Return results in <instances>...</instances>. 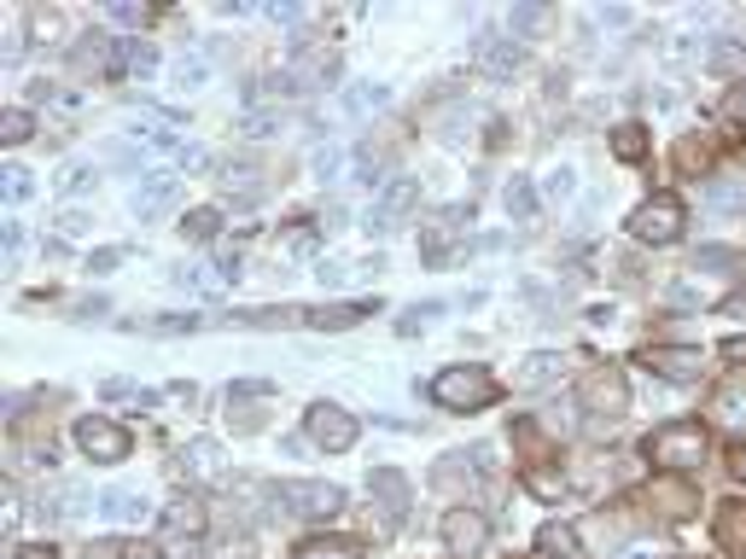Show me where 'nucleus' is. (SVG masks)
Listing matches in <instances>:
<instances>
[{
    "label": "nucleus",
    "mask_w": 746,
    "mask_h": 559,
    "mask_svg": "<svg viewBox=\"0 0 746 559\" xmlns=\"http://www.w3.org/2000/svg\"><path fill=\"white\" fill-rule=\"evenodd\" d=\"M502 397V385L490 379L484 367H444L432 379V402L449 414H472V409H490V402Z\"/></svg>",
    "instance_id": "f257e3e1"
},
{
    "label": "nucleus",
    "mask_w": 746,
    "mask_h": 559,
    "mask_svg": "<svg viewBox=\"0 0 746 559\" xmlns=\"http://www.w3.org/2000/svg\"><path fill=\"white\" fill-rule=\"evenodd\" d=\"M648 461L665 466V472H694L706 461V432L688 426V420H676V426H659L648 437Z\"/></svg>",
    "instance_id": "f03ea898"
},
{
    "label": "nucleus",
    "mask_w": 746,
    "mask_h": 559,
    "mask_svg": "<svg viewBox=\"0 0 746 559\" xmlns=\"http://www.w3.org/2000/svg\"><path fill=\"white\" fill-rule=\"evenodd\" d=\"M280 507L303 524H327V519H338V507H345V489L327 484V478H286Z\"/></svg>",
    "instance_id": "7ed1b4c3"
},
{
    "label": "nucleus",
    "mask_w": 746,
    "mask_h": 559,
    "mask_svg": "<svg viewBox=\"0 0 746 559\" xmlns=\"http://www.w3.org/2000/svg\"><path fill=\"white\" fill-rule=\"evenodd\" d=\"M676 233H683V205H676L671 193L648 198V205L630 216V240H636V245H671Z\"/></svg>",
    "instance_id": "20e7f679"
},
{
    "label": "nucleus",
    "mask_w": 746,
    "mask_h": 559,
    "mask_svg": "<svg viewBox=\"0 0 746 559\" xmlns=\"http://www.w3.org/2000/svg\"><path fill=\"white\" fill-rule=\"evenodd\" d=\"M76 443H82V454H88V461H99V466H117V461L129 454V432L117 426V420L94 414V420H76Z\"/></svg>",
    "instance_id": "39448f33"
},
{
    "label": "nucleus",
    "mask_w": 746,
    "mask_h": 559,
    "mask_svg": "<svg viewBox=\"0 0 746 559\" xmlns=\"http://www.w3.org/2000/svg\"><path fill=\"white\" fill-rule=\"evenodd\" d=\"M303 432H310V443L327 449V454H345L356 443V420L345 409H333V402H315L310 420H303Z\"/></svg>",
    "instance_id": "423d86ee"
},
{
    "label": "nucleus",
    "mask_w": 746,
    "mask_h": 559,
    "mask_svg": "<svg viewBox=\"0 0 746 559\" xmlns=\"http://www.w3.org/2000/svg\"><path fill=\"white\" fill-rule=\"evenodd\" d=\"M472 64H479L484 76H514L525 64V47L514 36H496V29H484L479 41H472Z\"/></svg>",
    "instance_id": "0eeeda50"
},
{
    "label": "nucleus",
    "mask_w": 746,
    "mask_h": 559,
    "mask_svg": "<svg viewBox=\"0 0 746 559\" xmlns=\"http://www.w3.org/2000/svg\"><path fill=\"white\" fill-rule=\"evenodd\" d=\"M490 542V524H484V513H472V507H455V513H444V548L449 554H479Z\"/></svg>",
    "instance_id": "6e6552de"
},
{
    "label": "nucleus",
    "mask_w": 746,
    "mask_h": 559,
    "mask_svg": "<svg viewBox=\"0 0 746 559\" xmlns=\"http://www.w3.org/2000/svg\"><path fill=\"white\" fill-rule=\"evenodd\" d=\"M566 355H560V350H537V355H525V362H519V373H514V385H519V391H554V385L560 379H566Z\"/></svg>",
    "instance_id": "1a4fd4ad"
},
{
    "label": "nucleus",
    "mask_w": 746,
    "mask_h": 559,
    "mask_svg": "<svg viewBox=\"0 0 746 559\" xmlns=\"http://www.w3.org/2000/svg\"><path fill=\"white\" fill-rule=\"evenodd\" d=\"M176 198H181V181L176 175H146L141 193L129 198V210L141 216V222H158L164 210H176Z\"/></svg>",
    "instance_id": "9d476101"
},
{
    "label": "nucleus",
    "mask_w": 746,
    "mask_h": 559,
    "mask_svg": "<svg viewBox=\"0 0 746 559\" xmlns=\"http://www.w3.org/2000/svg\"><path fill=\"white\" fill-rule=\"evenodd\" d=\"M181 466L193 472L198 484H222V478H228V454H222V443H216V437H193V443L181 449Z\"/></svg>",
    "instance_id": "9b49d317"
},
{
    "label": "nucleus",
    "mask_w": 746,
    "mask_h": 559,
    "mask_svg": "<svg viewBox=\"0 0 746 559\" xmlns=\"http://www.w3.org/2000/svg\"><path fill=\"white\" fill-rule=\"evenodd\" d=\"M368 489L385 501V519L402 524V513H409V478H402V472H392V466H380V472L368 478Z\"/></svg>",
    "instance_id": "f8f14e48"
},
{
    "label": "nucleus",
    "mask_w": 746,
    "mask_h": 559,
    "mask_svg": "<svg viewBox=\"0 0 746 559\" xmlns=\"http://www.w3.org/2000/svg\"><path fill=\"white\" fill-rule=\"evenodd\" d=\"M409 205H414V181L402 175V181L385 186V193H380V205L368 210V228H373V233H385V228H392V222H397V216L409 210Z\"/></svg>",
    "instance_id": "ddd939ff"
},
{
    "label": "nucleus",
    "mask_w": 746,
    "mask_h": 559,
    "mask_svg": "<svg viewBox=\"0 0 746 559\" xmlns=\"http://www.w3.org/2000/svg\"><path fill=\"white\" fill-rule=\"evenodd\" d=\"M94 513L106 519V524H134V519L146 513V496H134V489H99Z\"/></svg>",
    "instance_id": "4468645a"
},
{
    "label": "nucleus",
    "mask_w": 746,
    "mask_h": 559,
    "mask_svg": "<svg viewBox=\"0 0 746 559\" xmlns=\"http://www.w3.org/2000/svg\"><path fill=\"white\" fill-rule=\"evenodd\" d=\"M706 210L723 216V222H741V216H746V181H711L706 186Z\"/></svg>",
    "instance_id": "2eb2a0df"
},
{
    "label": "nucleus",
    "mask_w": 746,
    "mask_h": 559,
    "mask_svg": "<svg viewBox=\"0 0 746 559\" xmlns=\"http://www.w3.org/2000/svg\"><path fill=\"white\" fill-rule=\"evenodd\" d=\"M653 373H665V379H694L700 373V350H671V344H653L648 350Z\"/></svg>",
    "instance_id": "dca6fc26"
},
{
    "label": "nucleus",
    "mask_w": 746,
    "mask_h": 559,
    "mask_svg": "<svg viewBox=\"0 0 746 559\" xmlns=\"http://www.w3.org/2000/svg\"><path fill=\"white\" fill-rule=\"evenodd\" d=\"M711 420L723 426H746V379H729L718 397H711Z\"/></svg>",
    "instance_id": "f3484780"
},
{
    "label": "nucleus",
    "mask_w": 746,
    "mask_h": 559,
    "mask_svg": "<svg viewBox=\"0 0 746 559\" xmlns=\"http://www.w3.org/2000/svg\"><path fill=\"white\" fill-rule=\"evenodd\" d=\"M41 513L47 519H82V513H94V496L88 489H53V496H41Z\"/></svg>",
    "instance_id": "a211bd4d"
},
{
    "label": "nucleus",
    "mask_w": 746,
    "mask_h": 559,
    "mask_svg": "<svg viewBox=\"0 0 746 559\" xmlns=\"http://www.w3.org/2000/svg\"><path fill=\"white\" fill-rule=\"evenodd\" d=\"M164 536H205V513L193 501H169L164 507Z\"/></svg>",
    "instance_id": "6ab92c4d"
},
{
    "label": "nucleus",
    "mask_w": 746,
    "mask_h": 559,
    "mask_svg": "<svg viewBox=\"0 0 746 559\" xmlns=\"http://www.w3.org/2000/svg\"><path fill=\"white\" fill-rule=\"evenodd\" d=\"M537 548H542V559H578V536H571L566 524H542Z\"/></svg>",
    "instance_id": "aec40b11"
},
{
    "label": "nucleus",
    "mask_w": 746,
    "mask_h": 559,
    "mask_svg": "<svg viewBox=\"0 0 746 559\" xmlns=\"http://www.w3.org/2000/svg\"><path fill=\"white\" fill-rule=\"evenodd\" d=\"M613 151H618L624 163H636L641 151H648V129H641V123H618L613 129Z\"/></svg>",
    "instance_id": "412c9836"
},
{
    "label": "nucleus",
    "mask_w": 746,
    "mask_h": 559,
    "mask_svg": "<svg viewBox=\"0 0 746 559\" xmlns=\"http://www.w3.org/2000/svg\"><path fill=\"white\" fill-rule=\"evenodd\" d=\"M718 536H723V548L746 554V507H723V519H718Z\"/></svg>",
    "instance_id": "4be33fe9"
},
{
    "label": "nucleus",
    "mask_w": 746,
    "mask_h": 559,
    "mask_svg": "<svg viewBox=\"0 0 746 559\" xmlns=\"http://www.w3.org/2000/svg\"><path fill=\"white\" fill-rule=\"evenodd\" d=\"M671 303V309H700L706 303V285H694V280H665V292H659Z\"/></svg>",
    "instance_id": "5701e85b"
},
{
    "label": "nucleus",
    "mask_w": 746,
    "mask_h": 559,
    "mask_svg": "<svg viewBox=\"0 0 746 559\" xmlns=\"http://www.w3.org/2000/svg\"><path fill=\"white\" fill-rule=\"evenodd\" d=\"M0 186H7V198H12V205H24V198L36 193V175H29L24 163H7V175H0Z\"/></svg>",
    "instance_id": "b1692460"
},
{
    "label": "nucleus",
    "mask_w": 746,
    "mask_h": 559,
    "mask_svg": "<svg viewBox=\"0 0 746 559\" xmlns=\"http://www.w3.org/2000/svg\"><path fill=\"white\" fill-rule=\"evenodd\" d=\"M542 24H549V12H542V7H514V19H507V36H537V29Z\"/></svg>",
    "instance_id": "393cba45"
},
{
    "label": "nucleus",
    "mask_w": 746,
    "mask_h": 559,
    "mask_svg": "<svg viewBox=\"0 0 746 559\" xmlns=\"http://www.w3.org/2000/svg\"><path fill=\"white\" fill-rule=\"evenodd\" d=\"M502 205L514 210V216H531V210H537V193H531V181H525V175H514V181H507V193H502Z\"/></svg>",
    "instance_id": "a878e982"
},
{
    "label": "nucleus",
    "mask_w": 746,
    "mask_h": 559,
    "mask_svg": "<svg viewBox=\"0 0 746 559\" xmlns=\"http://www.w3.org/2000/svg\"><path fill=\"white\" fill-rule=\"evenodd\" d=\"M117 59H123L134 76H152V71H158V53H152V47H141V41H123V53H117Z\"/></svg>",
    "instance_id": "bb28decb"
},
{
    "label": "nucleus",
    "mask_w": 746,
    "mask_h": 559,
    "mask_svg": "<svg viewBox=\"0 0 746 559\" xmlns=\"http://www.w3.org/2000/svg\"><path fill=\"white\" fill-rule=\"evenodd\" d=\"M216 228H222V216H216V210H193V216H186V240H198V245H210Z\"/></svg>",
    "instance_id": "cd10ccee"
},
{
    "label": "nucleus",
    "mask_w": 746,
    "mask_h": 559,
    "mask_svg": "<svg viewBox=\"0 0 746 559\" xmlns=\"http://www.w3.org/2000/svg\"><path fill=\"white\" fill-rule=\"evenodd\" d=\"M29 129H36V117H29V111H19V106H12L7 117H0V134H7V146L29 141Z\"/></svg>",
    "instance_id": "c85d7f7f"
},
{
    "label": "nucleus",
    "mask_w": 746,
    "mask_h": 559,
    "mask_svg": "<svg viewBox=\"0 0 746 559\" xmlns=\"http://www.w3.org/2000/svg\"><path fill=\"white\" fill-rule=\"evenodd\" d=\"M176 82H181V94L205 88V82H210V59H181V71H176Z\"/></svg>",
    "instance_id": "c756f323"
},
{
    "label": "nucleus",
    "mask_w": 746,
    "mask_h": 559,
    "mask_svg": "<svg viewBox=\"0 0 746 559\" xmlns=\"http://www.w3.org/2000/svg\"><path fill=\"white\" fill-rule=\"evenodd\" d=\"M368 106H385V88H373V82H350L345 111H368Z\"/></svg>",
    "instance_id": "7c9ffc66"
},
{
    "label": "nucleus",
    "mask_w": 746,
    "mask_h": 559,
    "mask_svg": "<svg viewBox=\"0 0 746 559\" xmlns=\"http://www.w3.org/2000/svg\"><path fill=\"white\" fill-rule=\"evenodd\" d=\"M106 36H82L76 41V53H71V64H82V71H88V64H106Z\"/></svg>",
    "instance_id": "2f4dec72"
},
{
    "label": "nucleus",
    "mask_w": 746,
    "mask_h": 559,
    "mask_svg": "<svg viewBox=\"0 0 746 559\" xmlns=\"http://www.w3.org/2000/svg\"><path fill=\"white\" fill-rule=\"evenodd\" d=\"M298 559H356V548L350 542H303Z\"/></svg>",
    "instance_id": "473e14b6"
},
{
    "label": "nucleus",
    "mask_w": 746,
    "mask_h": 559,
    "mask_svg": "<svg viewBox=\"0 0 746 559\" xmlns=\"http://www.w3.org/2000/svg\"><path fill=\"white\" fill-rule=\"evenodd\" d=\"M164 559H205V542L198 536H164Z\"/></svg>",
    "instance_id": "72a5a7b5"
},
{
    "label": "nucleus",
    "mask_w": 746,
    "mask_h": 559,
    "mask_svg": "<svg viewBox=\"0 0 746 559\" xmlns=\"http://www.w3.org/2000/svg\"><path fill=\"white\" fill-rule=\"evenodd\" d=\"M64 198H82V193H94V169L88 163H76V169H64V186H59Z\"/></svg>",
    "instance_id": "f704fd0d"
},
{
    "label": "nucleus",
    "mask_w": 746,
    "mask_h": 559,
    "mask_svg": "<svg viewBox=\"0 0 746 559\" xmlns=\"http://www.w3.org/2000/svg\"><path fill=\"white\" fill-rule=\"evenodd\" d=\"M0 240H7V268H19V257H24V222H7V228H0Z\"/></svg>",
    "instance_id": "c9c22d12"
},
{
    "label": "nucleus",
    "mask_w": 746,
    "mask_h": 559,
    "mask_svg": "<svg viewBox=\"0 0 746 559\" xmlns=\"http://www.w3.org/2000/svg\"><path fill=\"white\" fill-rule=\"evenodd\" d=\"M571 420H578V402H566V409H549V414H542V426H549L554 437H566Z\"/></svg>",
    "instance_id": "e433bc0d"
},
{
    "label": "nucleus",
    "mask_w": 746,
    "mask_h": 559,
    "mask_svg": "<svg viewBox=\"0 0 746 559\" xmlns=\"http://www.w3.org/2000/svg\"><path fill=\"white\" fill-rule=\"evenodd\" d=\"M280 129V117H263V111H245L240 117V134H275Z\"/></svg>",
    "instance_id": "4c0bfd02"
},
{
    "label": "nucleus",
    "mask_w": 746,
    "mask_h": 559,
    "mask_svg": "<svg viewBox=\"0 0 746 559\" xmlns=\"http://www.w3.org/2000/svg\"><path fill=\"white\" fill-rule=\"evenodd\" d=\"M525 484H531L537 496H549V501L560 496V489H566V478H554V472H531V478H525Z\"/></svg>",
    "instance_id": "58836bf2"
},
{
    "label": "nucleus",
    "mask_w": 746,
    "mask_h": 559,
    "mask_svg": "<svg viewBox=\"0 0 746 559\" xmlns=\"http://www.w3.org/2000/svg\"><path fill=\"white\" fill-rule=\"evenodd\" d=\"M711 47H718V53H711L706 64H711V71H729V64H735V47H741V41H729V36H723V41H711Z\"/></svg>",
    "instance_id": "ea45409f"
},
{
    "label": "nucleus",
    "mask_w": 746,
    "mask_h": 559,
    "mask_svg": "<svg viewBox=\"0 0 746 559\" xmlns=\"http://www.w3.org/2000/svg\"><path fill=\"white\" fill-rule=\"evenodd\" d=\"M198 320L193 315H164V320H152V332H193Z\"/></svg>",
    "instance_id": "a19ab883"
},
{
    "label": "nucleus",
    "mask_w": 746,
    "mask_h": 559,
    "mask_svg": "<svg viewBox=\"0 0 746 559\" xmlns=\"http://www.w3.org/2000/svg\"><path fill=\"white\" fill-rule=\"evenodd\" d=\"M571 181H578L571 169H554V175H549V198H571Z\"/></svg>",
    "instance_id": "79ce46f5"
},
{
    "label": "nucleus",
    "mask_w": 746,
    "mask_h": 559,
    "mask_svg": "<svg viewBox=\"0 0 746 559\" xmlns=\"http://www.w3.org/2000/svg\"><path fill=\"white\" fill-rule=\"evenodd\" d=\"M19 559H59V554H53V542H24Z\"/></svg>",
    "instance_id": "37998d69"
},
{
    "label": "nucleus",
    "mask_w": 746,
    "mask_h": 559,
    "mask_svg": "<svg viewBox=\"0 0 746 559\" xmlns=\"http://www.w3.org/2000/svg\"><path fill=\"white\" fill-rule=\"evenodd\" d=\"M618 559H659L653 542H630V548H618Z\"/></svg>",
    "instance_id": "c03bdc74"
},
{
    "label": "nucleus",
    "mask_w": 746,
    "mask_h": 559,
    "mask_svg": "<svg viewBox=\"0 0 746 559\" xmlns=\"http://www.w3.org/2000/svg\"><path fill=\"white\" fill-rule=\"evenodd\" d=\"M59 228H64V233H88V216H82V210H64Z\"/></svg>",
    "instance_id": "a18cd8bd"
},
{
    "label": "nucleus",
    "mask_w": 746,
    "mask_h": 559,
    "mask_svg": "<svg viewBox=\"0 0 746 559\" xmlns=\"http://www.w3.org/2000/svg\"><path fill=\"white\" fill-rule=\"evenodd\" d=\"M111 19H117V24H141L146 12H141V7H111Z\"/></svg>",
    "instance_id": "49530a36"
},
{
    "label": "nucleus",
    "mask_w": 746,
    "mask_h": 559,
    "mask_svg": "<svg viewBox=\"0 0 746 559\" xmlns=\"http://www.w3.org/2000/svg\"><path fill=\"white\" fill-rule=\"evenodd\" d=\"M729 111H735V117H741V123H746V88H741L735 99H729Z\"/></svg>",
    "instance_id": "de8ad7c7"
},
{
    "label": "nucleus",
    "mask_w": 746,
    "mask_h": 559,
    "mask_svg": "<svg viewBox=\"0 0 746 559\" xmlns=\"http://www.w3.org/2000/svg\"><path fill=\"white\" fill-rule=\"evenodd\" d=\"M735 472H741V478H746V449H735Z\"/></svg>",
    "instance_id": "09e8293b"
}]
</instances>
